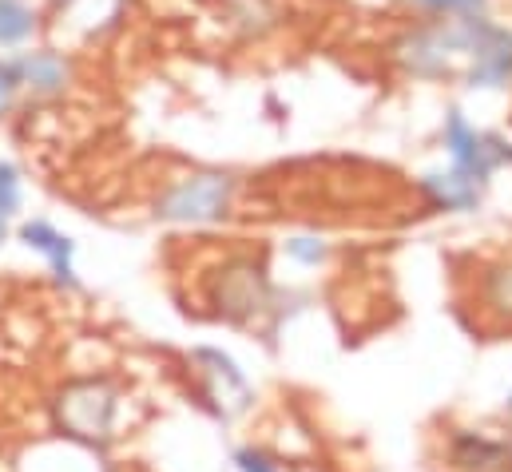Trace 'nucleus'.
I'll return each mask as SVG.
<instances>
[{
    "mask_svg": "<svg viewBox=\"0 0 512 472\" xmlns=\"http://www.w3.org/2000/svg\"><path fill=\"white\" fill-rule=\"evenodd\" d=\"M235 465H239V472H278L262 453H255V449H239V453H235Z\"/></svg>",
    "mask_w": 512,
    "mask_h": 472,
    "instance_id": "16",
    "label": "nucleus"
},
{
    "mask_svg": "<svg viewBox=\"0 0 512 472\" xmlns=\"http://www.w3.org/2000/svg\"><path fill=\"white\" fill-rule=\"evenodd\" d=\"M20 211V171L16 163L0 159V219H12Z\"/></svg>",
    "mask_w": 512,
    "mask_h": 472,
    "instance_id": "12",
    "label": "nucleus"
},
{
    "mask_svg": "<svg viewBox=\"0 0 512 472\" xmlns=\"http://www.w3.org/2000/svg\"><path fill=\"white\" fill-rule=\"evenodd\" d=\"M207 302L215 306L219 318L227 322H251L270 306V278L258 258H227L211 278H207Z\"/></svg>",
    "mask_w": 512,
    "mask_h": 472,
    "instance_id": "3",
    "label": "nucleus"
},
{
    "mask_svg": "<svg viewBox=\"0 0 512 472\" xmlns=\"http://www.w3.org/2000/svg\"><path fill=\"white\" fill-rule=\"evenodd\" d=\"M417 4L437 8V12H461V16H469V12H481V8H485V0H417Z\"/></svg>",
    "mask_w": 512,
    "mask_h": 472,
    "instance_id": "15",
    "label": "nucleus"
},
{
    "mask_svg": "<svg viewBox=\"0 0 512 472\" xmlns=\"http://www.w3.org/2000/svg\"><path fill=\"white\" fill-rule=\"evenodd\" d=\"M16 96H20V80H16V68H12V60L4 56L0 60V116L16 104Z\"/></svg>",
    "mask_w": 512,
    "mask_h": 472,
    "instance_id": "14",
    "label": "nucleus"
},
{
    "mask_svg": "<svg viewBox=\"0 0 512 472\" xmlns=\"http://www.w3.org/2000/svg\"><path fill=\"white\" fill-rule=\"evenodd\" d=\"M195 365L207 381V397L219 405L223 417H235L251 405V385L243 377V369L219 350H195Z\"/></svg>",
    "mask_w": 512,
    "mask_h": 472,
    "instance_id": "5",
    "label": "nucleus"
},
{
    "mask_svg": "<svg viewBox=\"0 0 512 472\" xmlns=\"http://www.w3.org/2000/svg\"><path fill=\"white\" fill-rule=\"evenodd\" d=\"M235 203V179L223 171H195L171 179L155 199V219L163 223H219Z\"/></svg>",
    "mask_w": 512,
    "mask_h": 472,
    "instance_id": "2",
    "label": "nucleus"
},
{
    "mask_svg": "<svg viewBox=\"0 0 512 472\" xmlns=\"http://www.w3.org/2000/svg\"><path fill=\"white\" fill-rule=\"evenodd\" d=\"M425 195L433 199V207H445V211H473L481 203V191L485 183L465 175V171H445V175H425Z\"/></svg>",
    "mask_w": 512,
    "mask_h": 472,
    "instance_id": "9",
    "label": "nucleus"
},
{
    "mask_svg": "<svg viewBox=\"0 0 512 472\" xmlns=\"http://www.w3.org/2000/svg\"><path fill=\"white\" fill-rule=\"evenodd\" d=\"M4 238H8V219H0V246H4Z\"/></svg>",
    "mask_w": 512,
    "mask_h": 472,
    "instance_id": "17",
    "label": "nucleus"
},
{
    "mask_svg": "<svg viewBox=\"0 0 512 472\" xmlns=\"http://www.w3.org/2000/svg\"><path fill=\"white\" fill-rule=\"evenodd\" d=\"M12 68H16V80H20V92L28 96H60L72 80V64L60 56V52H48V48H36V52H16L8 56Z\"/></svg>",
    "mask_w": 512,
    "mask_h": 472,
    "instance_id": "6",
    "label": "nucleus"
},
{
    "mask_svg": "<svg viewBox=\"0 0 512 472\" xmlns=\"http://www.w3.org/2000/svg\"><path fill=\"white\" fill-rule=\"evenodd\" d=\"M505 409H509V413H512V393H509V401H505Z\"/></svg>",
    "mask_w": 512,
    "mask_h": 472,
    "instance_id": "18",
    "label": "nucleus"
},
{
    "mask_svg": "<svg viewBox=\"0 0 512 472\" xmlns=\"http://www.w3.org/2000/svg\"><path fill=\"white\" fill-rule=\"evenodd\" d=\"M36 36V12L28 0H0V48H20Z\"/></svg>",
    "mask_w": 512,
    "mask_h": 472,
    "instance_id": "11",
    "label": "nucleus"
},
{
    "mask_svg": "<svg viewBox=\"0 0 512 472\" xmlns=\"http://www.w3.org/2000/svg\"><path fill=\"white\" fill-rule=\"evenodd\" d=\"M481 310L497 322H509L512 326V258L505 262H493L485 274H481Z\"/></svg>",
    "mask_w": 512,
    "mask_h": 472,
    "instance_id": "10",
    "label": "nucleus"
},
{
    "mask_svg": "<svg viewBox=\"0 0 512 472\" xmlns=\"http://www.w3.org/2000/svg\"><path fill=\"white\" fill-rule=\"evenodd\" d=\"M286 250H290V258H298L302 266H318V262L326 258V246H322L318 238H294V242H286Z\"/></svg>",
    "mask_w": 512,
    "mask_h": 472,
    "instance_id": "13",
    "label": "nucleus"
},
{
    "mask_svg": "<svg viewBox=\"0 0 512 472\" xmlns=\"http://www.w3.org/2000/svg\"><path fill=\"white\" fill-rule=\"evenodd\" d=\"M124 393L108 377H76L56 393V425L68 441H80L88 449L116 441Z\"/></svg>",
    "mask_w": 512,
    "mask_h": 472,
    "instance_id": "1",
    "label": "nucleus"
},
{
    "mask_svg": "<svg viewBox=\"0 0 512 472\" xmlns=\"http://www.w3.org/2000/svg\"><path fill=\"white\" fill-rule=\"evenodd\" d=\"M16 238H20L28 250H36V254H44V258H48V266H52L56 282L76 286V266H72L76 242H72V238L60 235V231H56L48 219H28V223H20Z\"/></svg>",
    "mask_w": 512,
    "mask_h": 472,
    "instance_id": "7",
    "label": "nucleus"
},
{
    "mask_svg": "<svg viewBox=\"0 0 512 472\" xmlns=\"http://www.w3.org/2000/svg\"><path fill=\"white\" fill-rule=\"evenodd\" d=\"M445 147H449V155H453V167L465 171V175H473V179H481V183H489V175H493L501 163H509L512 159V151L505 139H497V135H481L477 127H469V119L461 116V112H449V123H445Z\"/></svg>",
    "mask_w": 512,
    "mask_h": 472,
    "instance_id": "4",
    "label": "nucleus"
},
{
    "mask_svg": "<svg viewBox=\"0 0 512 472\" xmlns=\"http://www.w3.org/2000/svg\"><path fill=\"white\" fill-rule=\"evenodd\" d=\"M449 457H453V469L461 472H497L512 465L509 445H497V441H489L481 433H457Z\"/></svg>",
    "mask_w": 512,
    "mask_h": 472,
    "instance_id": "8",
    "label": "nucleus"
}]
</instances>
